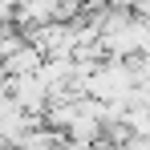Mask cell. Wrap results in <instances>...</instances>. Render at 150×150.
I'll return each instance as SVG.
<instances>
[{
  "instance_id": "6da1fadb",
  "label": "cell",
  "mask_w": 150,
  "mask_h": 150,
  "mask_svg": "<svg viewBox=\"0 0 150 150\" xmlns=\"http://www.w3.org/2000/svg\"><path fill=\"white\" fill-rule=\"evenodd\" d=\"M8 25H12V4L0 0V28H8Z\"/></svg>"
}]
</instances>
